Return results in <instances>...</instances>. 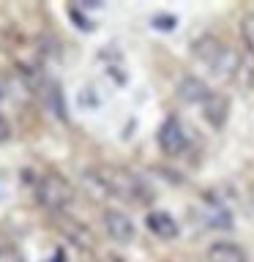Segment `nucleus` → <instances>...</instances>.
I'll use <instances>...</instances> for the list:
<instances>
[{
    "label": "nucleus",
    "instance_id": "obj_6",
    "mask_svg": "<svg viewBox=\"0 0 254 262\" xmlns=\"http://www.w3.org/2000/svg\"><path fill=\"white\" fill-rule=\"evenodd\" d=\"M227 112H229V98L224 93H210L202 101V118L210 123L213 128H221L227 123Z\"/></svg>",
    "mask_w": 254,
    "mask_h": 262
},
{
    "label": "nucleus",
    "instance_id": "obj_15",
    "mask_svg": "<svg viewBox=\"0 0 254 262\" xmlns=\"http://www.w3.org/2000/svg\"><path fill=\"white\" fill-rule=\"evenodd\" d=\"M8 139H11V123H8L3 115H0V145L8 142Z\"/></svg>",
    "mask_w": 254,
    "mask_h": 262
},
{
    "label": "nucleus",
    "instance_id": "obj_11",
    "mask_svg": "<svg viewBox=\"0 0 254 262\" xmlns=\"http://www.w3.org/2000/svg\"><path fill=\"white\" fill-rule=\"evenodd\" d=\"M63 232L69 235V237H71V241L77 243V246H82V249H85V246H88V249L93 246V235H90V232H88V229L82 227V224H77L74 219H66V224H63Z\"/></svg>",
    "mask_w": 254,
    "mask_h": 262
},
{
    "label": "nucleus",
    "instance_id": "obj_2",
    "mask_svg": "<svg viewBox=\"0 0 254 262\" xmlns=\"http://www.w3.org/2000/svg\"><path fill=\"white\" fill-rule=\"evenodd\" d=\"M194 57L219 79H235L243 66L241 55L232 47H227L224 41H219L213 36H202L194 41Z\"/></svg>",
    "mask_w": 254,
    "mask_h": 262
},
{
    "label": "nucleus",
    "instance_id": "obj_7",
    "mask_svg": "<svg viewBox=\"0 0 254 262\" xmlns=\"http://www.w3.org/2000/svg\"><path fill=\"white\" fill-rule=\"evenodd\" d=\"M145 227L151 229L156 237H161V241H172V237L178 235V221L170 216L167 210H151L145 216Z\"/></svg>",
    "mask_w": 254,
    "mask_h": 262
},
{
    "label": "nucleus",
    "instance_id": "obj_12",
    "mask_svg": "<svg viewBox=\"0 0 254 262\" xmlns=\"http://www.w3.org/2000/svg\"><path fill=\"white\" fill-rule=\"evenodd\" d=\"M241 38H243L246 49L254 55V11H249V14L241 19Z\"/></svg>",
    "mask_w": 254,
    "mask_h": 262
},
{
    "label": "nucleus",
    "instance_id": "obj_9",
    "mask_svg": "<svg viewBox=\"0 0 254 262\" xmlns=\"http://www.w3.org/2000/svg\"><path fill=\"white\" fill-rule=\"evenodd\" d=\"M205 262H249V259H246V251L238 243L219 241L205 251Z\"/></svg>",
    "mask_w": 254,
    "mask_h": 262
},
{
    "label": "nucleus",
    "instance_id": "obj_13",
    "mask_svg": "<svg viewBox=\"0 0 254 262\" xmlns=\"http://www.w3.org/2000/svg\"><path fill=\"white\" fill-rule=\"evenodd\" d=\"M69 14H71V19L77 22V28H82V30H93V22L85 19V16L79 14V8H77V6H71V8H69Z\"/></svg>",
    "mask_w": 254,
    "mask_h": 262
},
{
    "label": "nucleus",
    "instance_id": "obj_10",
    "mask_svg": "<svg viewBox=\"0 0 254 262\" xmlns=\"http://www.w3.org/2000/svg\"><path fill=\"white\" fill-rule=\"evenodd\" d=\"M210 93L213 90H208V85H205L202 79H197V77H183L178 82V96L183 98L186 104H202Z\"/></svg>",
    "mask_w": 254,
    "mask_h": 262
},
{
    "label": "nucleus",
    "instance_id": "obj_5",
    "mask_svg": "<svg viewBox=\"0 0 254 262\" xmlns=\"http://www.w3.org/2000/svg\"><path fill=\"white\" fill-rule=\"evenodd\" d=\"M104 229H107V235L112 237L115 243H129L131 237H134V221H131L123 210L118 208H107L104 210Z\"/></svg>",
    "mask_w": 254,
    "mask_h": 262
},
{
    "label": "nucleus",
    "instance_id": "obj_1",
    "mask_svg": "<svg viewBox=\"0 0 254 262\" xmlns=\"http://www.w3.org/2000/svg\"><path fill=\"white\" fill-rule=\"evenodd\" d=\"M85 178L90 183H96L104 194H112V196H120V200H129V202H151V188L145 186L142 178H137L134 172L123 169V167H115V164H98V167L88 169Z\"/></svg>",
    "mask_w": 254,
    "mask_h": 262
},
{
    "label": "nucleus",
    "instance_id": "obj_4",
    "mask_svg": "<svg viewBox=\"0 0 254 262\" xmlns=\"http://www.w3.org/2000/svg\"><path fill=\"white\" fill-rule=\"evenodd\" d=\"M159 147L167 156H180L188 147V134L178 118H167L159 128Z\"/></svg>",
    "mask_w": 254,
    "mask_h": 262
},
{
    "label": "nucleus",
    "instance_id": "obj_3",
    "mask_svg": "<svg viewBox=\"0 0 254 262\" xmlns=\"http://www.w3.org/2000/svg\"><path fill=\"white\" fill-rule=\"evenodd\" d=\"M36 200H38L41 208L57 213V210H63L66 205H69L71 188H69V183H66L60 175L47 172V175H41L38 183H36Z\"/></svg>",
    "mask_w": 254,
    "mask_h": 262
},
{
    "label": "nucleus",
    "instance_id": "obj_8",
    "mask_svg": "<svg viewBox=\"0 0 254 262\" xmlns=\"http://www.w3.org/2000/svg\"><path fill=\"white\" fill-rule=\"evenodd\" d=\"M202 205H205L202 219L208 221V227H213V229H229V227H232V213H229V208L221 200L205 196Z\"/></svg>",
    "mask_w": 254,
    "mask_h": 262
},
{
    "label": "nucleus",
    "instance_id": "obj_16",
    "mask_svg": "<svg viewBox=\"0 0 254 262\" xmlns=\"http://www.w3.org/2000/svg\"><path fill=\"white\" fill-rule=\"evenodd\" d=\"M88 101H90V106H98V98H96L93 93H79V104L85 106Z\"/></svg>",
    "mask_w": 254,
    "mask_h": 262
},
{
    "label": "nucleus",
    "instance_id": "obj_17",
    "mask_svg": "<svg viewBox=\"0 0 254 262\" xmlns=\"http://www.w3.org/2000/svg\"><path fill=\"white\" fill-rule=\"evenodd\" d=\"M107 262H126V259H120V257H110Z\"/></svg>",
    "mask_w": 254,
    "mask_h": 262
},
{
    "label": "nucleus",
    "instance_id": "obj_14",
    "mask_svg": "<svg viewBox=\"0 0 254 262\" xmlns=\"http://www.w3.org/2000/svg\"><path fill=\"white\" fill-rule=\"evenodd\" d=\"M175 16H153V28H159V30H172L175 28Z\"/></svg>",
    "mask_w": 254,
    "mask_h": 262
}]
</instances>
